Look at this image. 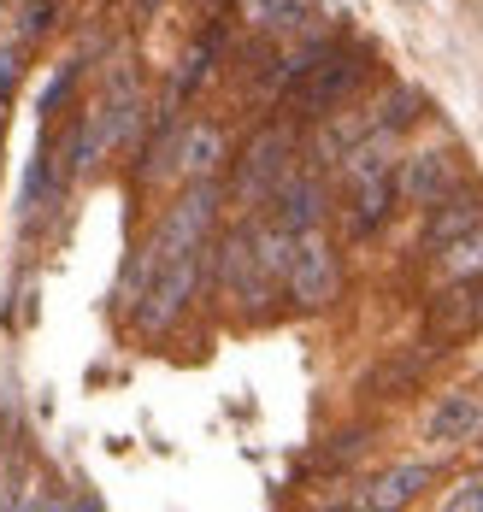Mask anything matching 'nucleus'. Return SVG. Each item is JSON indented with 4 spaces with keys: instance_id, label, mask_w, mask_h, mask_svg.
Segmentation results:
<instances>
[{
    "instance_id": "39448f33",
    "label": "nucleus",
    "mask_w": 483,
    "mask_h": 512,
    "mask_svg": "<svg viewBox=\"0 0 483 512\" xmlns=\"http://www.w3.org/2000/svg\"><path fill=\"white\" fill-rule=\"evenodd\" d=\"M454 183H460L454 154H413V159L395 165V189L419 206H436L442 195H454Z\"/></svg>"
},
{
    "instance_id": "423d86ee",
    "label": "nucleus",
    "mask_w": 483,
    "mask_h": 512,
    "mask_svg": "<svg viewBox=\"0 0 483 512\" xmlns=\"http://www.w3.org/2000/svg\"><path fill=\"white\" fill-rule=\"evenodd\" d=\"M271 201H277L271 224H283L289 236L319 230V212H324V183H319V177H295V171H289V177L271 189Z\"/></svg>"
},
{
    "instance_id": "4468645a",
    "label": "nucleus",
    "mask_w": 483,
    "mask_h": 512,
    "mask_svg": "<svg viewBox=\"0 0 483 512\" xmlns=\"http://www.w3.org/2000/svg\"><path fill=\"white\" fill-rule=\"evenodd\" d=\"M448 507H454V512H483V471H478V477H466V483L448 495Z\"/></svg>"
},
{
    "instance_id": "9b49d317",
    "label": "nucleus",
    "mask_w": 483,
    "mask_h": 512,
    "mask_svg": "<svg viewBox=\"0 0 483 512\" xmlns=\"http://www.w3.org/2000/svg\"><path fill=\"white\" fill-rule=\"evenodd\" d=\"M472 224H483L478 201H454V195H442V201L430 206L425 242H430V248H442V242H454V236H460V230H472Z\"/></svg>"
},
{
    "instance_id": "1a4fd4ad",
    "label": "nucleus",
    "mask_w": 483,
    "mask_h": 512,
    "mask_svg": "<svg viewBox=\"0 0 483 512\" xmlns=\"http://www.w3.org/2000/svg\"><path fill=\"white\" fill-rule=\"evenodd\" d=\"M436 265H442L448 283H478L483 277V224L460 230L454 242H442V248H436Z\"/></svg>"
},
{
    "instance_id": "9d476101",
    "label": "nucleus",
    "mask_w": 483,
    "mask_h": 512,
    "mask_svg": "<svg viewBox=\"0 0 483 512\" xmlns=\"http://www.w3.org/2000/svg\"><path fill=\"white\" fill-rule=\"evenodd\" d=\"M425 483H430L425 465H395V471H383L372 489L360 495V507H407V501H413Z\"/></svg>"
},
{
    "instance_id": "2eb2a0df",
    "label": "nucleus",
    "mask_w": 483,
    "mask_h": 512,
    "mask_svg": "<svg viewBox=\"0 0 483 512\" xmlns=\"http://www.w3.org/2000/svg\"><path fill=\"white\" fill-rule=\"evenodd\" d=\"M478 448H483V424H478Z\"/></svg>"
},
{
    "instance_id": "f257e3e1",
    "label": "nucleus",
    "mask_w": 483,
    "mask_h": 512,
    "mask_svg": "<svg viewBox=\"0 0 483 512\" xmlns=\"http://www.w3.org/2000/svg\"><path fill=\"white\" fill-rule=\"evenodd\" d=\"M336 254H330V242H324L319 230H301L295 242H289V265H283V289L301 301V307H324V301H336Z\"/></svg>"
},
{
    "instance_id": "7ed1b4c3",
    "label": "nucleus",
    "mask_w": 483,
    "mask_h": 512,
    "mask_svg": "<svg viewBox=\"0 0 483 512\" xmlns=\"http://www.w3.org/2000/svg\"><path fill=\"white\" fill-rule=\"evenodd\" d=\"M218 277H224V295L242 301V307H266L271 295H277V277H271V265L260 259V248H254V230H242V236L224 242Z\"/></svg>"
},
{
    "instance_id": "f8f14e48",
    "label": "nucleus",
    "mask_w": 483,
    "mask_h": 512,
    "mask_svg": "<svg viewBox=\"0 0 483 512\" xmlns=\"http://www.w3.org/2000/svg\"><path fill=\"white\" fill-rule=\"evenodd\" d=\"M354 189V230L366 236V230H377L383 218H389V201H395V177H372V183H348Z\"/></svg>"
},
{
    "instance_id": "6e6552de",
    "label": "nucleus",
    "mask_w": 483,
    "mask_h": 512,
    "mask_svg": "<svg viewBox=\"0 0 483 512\" xmlns=\"http://www.w3.org/2000/svg\"><path fill=\"white\" fill-rule=\"evenodd\" d=\"M218 159H224V136H218L213 124H189V130L177 136V148H171V171H183V177H213Z\"/></svg>"
},
{
    "instance_id": "20e7f679",
    "label": "nucleus",
    "mask_w": 483,
    "mask_h": 512,
    "mask_svg": "<svg viewBox=\"0 0 483 512\" xmlns=\"http://www.w3.org/2000/svg\"><path fill=\"white\" fill-rule=\"evenodd\" d=\"M295 136L289 130H260L254 142H248V154H242V165H236V189L248 195V201H260V195H271L295 165Z\"/></svg>"
},
{
    "instance_id": "f03ea898",
    "label": "nucleus",
    "mask_w": 483,
    "mask_h": 512,
    "mask_svg": "<svg viewBox=\"0 0 483 512\" xmlns=\"http://www.w3.org/2000/svg\"><path fill=\"white\" fill-rule=\"evenodd\" d=\"M360 77H366V65L354 53H319L313 65H295V106L330 112V106H342L360 89Z\"/></svg>"
},
{
    "instance_id": "0eeeda50",
    "label": "nucleus",
    "mask_w": 483,
    "mask_h": 512,
    "mask_svg": "<svg viewBox=\"0 0 483 512\" xmlns=\"http://www.w3.org/2000/svg\"><path fill=\"white\" fill-rule=\"evenodd\" d=\"M478 424H483V401H478V395H448L442 407L430 412L425 436L436 442V448H460V442H472V436H478Z\"/></svg>"
},
{
    "instance_id": "ddd939ff",
    "label": "nucleus",
    "mask_w": 483,
    "mask_h": 512,
    "mask_svg": "<svg viewBox=\"0 0 483 512\" xmlns=\"http://www.w3.org/2000/svg\"><path fill=\"white\" fill-rule=\"evenodd\" d=\"M248 18L266 30H295L307 18V0H248Z\"/></svg>"
}]
</instances>
